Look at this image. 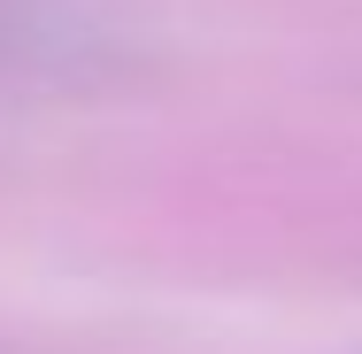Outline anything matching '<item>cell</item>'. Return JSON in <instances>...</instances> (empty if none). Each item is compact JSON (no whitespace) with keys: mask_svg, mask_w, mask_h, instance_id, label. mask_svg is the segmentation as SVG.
<instances>
[{"mask_svg":"<svg viewBox=\"0 0 362 354\" xmlns=\"http://www.w3.org/2000/svg\"><path fill=\"white\" fill-rule=\"evenodd\" d=\"M23 54V16H0V62Z\"/></svg>","mask_w":362,"mask_h":354,"instance_id":"6da1fadb","label":"cell"}]
</instances>
